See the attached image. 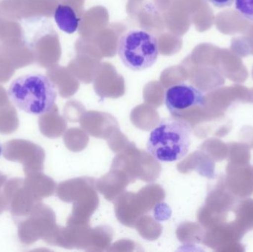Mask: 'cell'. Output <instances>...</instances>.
<instances>
[{"mask_svg": "<svg viewBox=\"0 0 253 252\" xmlns=\"http://www.w3.org/2000/svg\"><path fill=\"white\" fill-rule=\"evenodd\" d=\"M7 95L18 109L34 115L50 112L57 97L54 84L40 73L25 74L15 78L9 86Z\"/></svg>", "mask_w": 253, "mask_h": 252, "instance_id": "1", "label": "cell"}, {"mask_svg": "<svg viewBox=\"0 0 253 252\" xmlns=\"http://www.w3.org/2000/svg\"><path fill=\"white\" fill-rule=\"evenodd\" d=\"M191 134V127L184 120L174 116L162 119L150 132L147 152L160 162L179 161L188 153Z\"/></svg>", "mask_w": 253, "mask_h": 252, "instance_id": "2", "label": "cell"}, {"mask_svg": "<svg viewBox=\"0 0 253 252\" xmlns=\"http://www.w3.org/2000/svg\"><path fill=\"white\" fill-rule=\"evenodd\" d=\"M157 37L145 30H130L120 36L118 54L125 66L131 71L151 68L159 56Z\"/></svg>", "mask_w": 253, "mask_h": 252, "instance_id": "3", "label": "cell"}, {"mask_svg": "<svg viewBox=\"0 0 253 252\" xmlns=\"http://www.w3.org/2000/svg\"><path fill=\"white\" fill-rule=\"evenodd\" d=\"M165 103L171 115L176 117L181 112L196 106H205V95L190 84L181 83L167 89Z\"/></svg>", "mask_w": 253, "mask_h": 252, "instance_id": "4", "label": "cell"}, {"mask_svg": "<svg viewBox=\"0 0 253 252\" xmlns=\"http://www.w3.org/2000/svg\"><path fill=\"white\" fill-rule=\"evenodd\" d=\"M54 19L59 29L66 34H74L78 29L80 19L70 5L59 4L55 10Z\"/></svg>", "mask_w": 253, "mask_h": 252, "instance_id": "5", "label": "cell"}, {"mask_svg": "<svg viewBox=\"0 0 253 252\" xmlns=\"http://www.w3.org/2000/svg\"><path fill=\"white\" fill-rule=\"evenodd\" d=\"M235 4L241 15L253 22V0H236Z\"/></svg>", "mask_w": 253, "mask_h": 252, "instance_id": "6", "label": "cell"}, {"mask_svg": "<svg viewBox=\"0 0 253 252\" xmlns=\"http://www.w3.org/2000/svg\"><path fill=\"white\" fill-rule=\"evenodd\" d=\"M215 7L222 8L227 7L233 4V0H208Z\"/></svg>", "mask_w": 253, "mask_h": 252, "instance_id": "7", "label": "cell"}, {"mask_svg": "<svg viewBox=\"0 0 253 252\" xmlns=\"http://www.w3.org/2000/svg\"><path fill=\"white\" fill-rule=\"evenodd\" d=\"M1 146H0V155H1Z\"/></svg>", "mask_w": 253, "mask_h": 252, "instance_id": "8", "label": "cell"}]
</instances>
